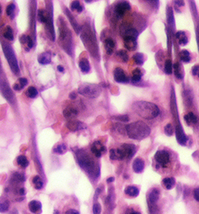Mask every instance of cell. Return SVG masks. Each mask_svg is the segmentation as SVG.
<instances>
[{
	"label": "cell",
	"instance_id": "cell-1",
	"mask_svg": "<svg viewBox=\"0 0 199 214\" xmlns=\"http://www.w3.org/2000/svg\"><path fill=\"white\" fill-rule=\"evenodd\" d=\"M132 110L139 116L146 120L153 119L159 113V109L156 104L145 101L134 102L132 105Z\"/></svg>",
	"mask_w": 199,
	"mask_h": 214
},
{
	"label": "cell",
	"instance_id": "cell-2",
	"mask_svg": "<svg viewBox=\"0 0 199 214\" xmlns=\"http://www.w3.org/2000/svg\"><path fill=\"white\" fill-rule=\"evenodd\" d=\"M77 161L82 169L84 170L91 177H97L100 174V168L96 161L85 151L80 150L76 153Z\"/></svg>",
	"mask_w": 199,
	"mask_h": 214
},
{
	"label": "cell",
	"instance_id": "cell-3",
	"mask_svg": "<svg viewBox=\"0 0 199 214\" xmlns=\"http://www.w3.org/2000/svg\"><path fill=\"white\" fill-rule=\"evenodd\" d=\"M125 130L128 136L135 140L141 141L150 134L149 127L142 121H136L128 124Z\"/></svg>",
	"mask_w": 199,
	"mask_h": 214
},
{
	"label": "cell",
	"instance_id": "cell-4",
	"mask_svg": "<svg viewBox=\"0 0 199 214\" xmlns=\"http://www.w3.org/2000/svg\"><path fill=\"white\" fill-rule=\"evenodd\" d=\"M59 40L62 45V48L67 53H71V42H72V36H71L70 31L68 29L66 24L62 22L59 28Z\"/></svg>",
	"mask_w": 199,
	"mask_h": 214
},
{
	"label": "cell",
	"instance_id": "cell-5",
	"mask_svg": "<svg viewBox=\"0 0 199 214\" xmlns=\"http://www.w3.org/2000/svg\"><path fill=\"white\" fill-rule=\"evenodd\" d=\"M53 214H80L79 205L76 200H66L62 206L54 209Z\"/></svg>",
	"mask_w": 199,
	"mask_h": 214
},
{
	"label": "cell",
	"instance_id": "cell-6",
	"mask_svg": "<svg viewBox=\"0 0 199 214\" xmlns=\"http://www.w3.org/2000/svg\"><path fill=\"white\" fill-rule=\"evenodd\" d=\"M78 92L89 98H97L101 94V89L98 84L83 83L79 87Z\"/></svg>",
	"mask_w": 199,
	"mask_h": 214
},
{
	"label": "cell",
	"instance_id": "cell-7",
	"mask_svg": "<svg viewBox=\"0 0 199 214\" xmlns=\"http://www.w3.org/2000/svg\"><path fill=\"white\" fill-rule=\"evenodd\" d=\"M82 39H83V44L86 45V47L91 52V53L98 52V48H97V43L96 42V38L93 33L89 30V27L85 28L84 31L82 34Z\"/></svg>",
	"mask_w": 199,
	"mask_h": 214
},
{
	"label": "cell",
	"instance_id": "cell-8",
	"mask_svg": "<svg viewBox=\"0 0 199 214\" xmlns=\"http://www.w3.org/2000/svg\"><path fill=\"white\" fill-rule=\"evenodd\" d=\"M2 49H3L7 61H8V63L10 64V68H11L13 74H19V66H18L17 60H16L14 51H13V49L12 48V47L10 46V45L5 44L4 45H2Z\"/></svg>",
	"mask_w": 199,
	"mask_h": 214
},
{
	"label": "cell",
	"instance_id": "cell-9",
	"mask_svg": "<svg viewBox=\"0 0 199 214\" xmlns=\"http://www.w3.org/2000/svg\"><path fill=\"white\" fill-rule=\"evenodd\" d=\"M117 160L131 159L136 153V147L132 144H123L116 149Z\"/></svg>",
	"mask_w": 199,
	"mask_h": 214
},
{
	"label": "cell",
	"instance_id": "cell-10",
	"mask_svg": "<svg viewBox=\"0 0 199 214\" xmlns=\"http://www.w3.org/2000/svg\"><path fill=\"white\" fill-rule=\"evenodd\" d=\"M155 159L162 167H167L170 163V155L167 151L159 150L155 154Z\"/></svg>",
	"mask_w": 199,
	"mask_h": 214
},
{
	"label": "cell",
	"instance_id": "cell-11",
	"mask_svg": "<svg viewBox=\"0 0 199 214\" xmlns=\"http://www.w3.org/2000/svg\"><path fill=\"white\" fill-rule=\"evenodd\" d=\"M91 153L94 155L97 158H101L102 154L106 153L107 149H106L105 146L99 141H96L93 142V144L91 146Z\"/></svg>",
	"mask_w": 199,
	"mask_h": 214
},
{
	"label": "cell",
	"instance_id": "cell-12",
	"mask_svg": "<svg viewBox=\"0 0 199 214\" xmlns=\"http://www.w3.org/2000/svg\"><path fill=\"white\" fill-rule=\"evenodd\" d=\"M114 78L115 81L118 83H128L129 81L128 77L125 74L124 70L120 67L115 68L114 71Z\"/></svg>",
	"mask_w": 199,
	"mask_h": 214
},
{
	"label": "cell",
	"instance_id": "cell-13",
	"mask_svg": "<svg viewBox=\"0 0 199 214\" xmlns=\"http://www.w3.org/2000/svg\"><path fill=\"white\" fill-rule=\"evenodd\" d=\"M131 6L128 2H121L115 7V14L118 17H122L124 13L130 10Z\"/></svg>",
	"mask_w": 199,
	"mask_h": 214
},
{
	"label": "cell",
	"instance_id": "cell-14",
	"mask_svg": "<svg viewBox=\"0 0 199 214\" xmlns=\"http://www.w3.org/2000/svg\"><path fill=\"white\" fill-rule=\"evenodd\" d=\"M175 134L178 143L180 144V145H184L186 144L187 141H188V138L185 135L183 129L181 127V125H180V124L177 125V127H175Z\"/></svg>",
	"mask_w": 199,
	"mask_h": 214
},
{
	"label": "cell",
	"instance_id": "cell-15",
	"mask_svg": "<svg viewBox=\"0 0 199 214\" xmlns=\"http://www.w3.org/2000/svg\"><path fill=\"white\" fill-rule=\"evenodd\" d=\"M28 208L30 212L34 214H41L42 212V204L37 200H32L29 203Z\"/></svg>",
	"mask_w": 199,
	"mask_h": 214
},
{
	"label": "cell",
	"instance_id": "cell-16",
	"mask_svg": "<svg viewBox=\"0 0 199 214\" xmlns=\"http://www.w3.org/2000/svg\"><path fill=\"white\" fill-rule=\"evenodd\" d=\"M66 125L71 131H76V130H82V129H85L86 127V124L79 121H68Z\"/></svg>",
	"mask_w": 199,
	"mask_h": 214
},
{
	"label": "cell",
	"instance_id": "cell-17",
	"mask_svg": "<svg viewBox=\"0 0 199 214\" xmlns=\"http://www.w3.org/2000/svg\"><path fill=\"white\" fill-rule=\"evenodd\" d=\"M124 45L129 51H134L137 48V42L136 39L131 37L124 38Z\"/></svg>",
	"mask_w": 199,
	"mask_h": 214
},
{
	"label": "cell",
	"instance_id": "cell-18",
	"mask_svg": "<svg viewBox=\"0 0 199 214\" xmlns=\"http://www.w3.org/2000/svg\"><path fill=\"white\" fill-rule=\"evenodd\" d=\"M19 42L24 45L26 51H29L33 47V45H34L33 40L31 39V38L30 36L25 35V34H23V35H21L19 37Z\"/></svg>",
	"mask_w": 199,
	"mask_h": 214
},
{
	"label": "cell",
	"instance_id": "cell-19",
	"mask_svg": "<svg viewBox=\"0 0 199 214\" xmlns=\"http://www.w3.org/2000/svg\"><path fill=\"white\" fill-rule=\"evenodd\" d=\"M65 14H66V16H68L69 20H70L71 24H72V26L73 27V29L75 30L76 33V34H79V33L80 32V31H81V28H80V24L76 22V20L75 18L72 16V15H71L70 12H69L66 8H65Z\"/></svg>",
	"mask_w": 199,
	"mask_h": 214
},
{
	"label": "cell",
	"instance_id": "cell-20",
	"mask_svg": "<svg viewBox=\"0 0 199 214\" xmlns=\"http://www.w3.org/2000/svg\"><path fill=\"white\" fill-rule=\"evenodd\" d=\"M144 166H145V163L144 161L140 158H137L134 160L133 162V164H132V168H133V171L136 173H141L142 172L144 169Z\"/></svg>",
	"mask_w": 199,
	"mask_h": 214
},
{
	"label": "cell",
	"instance_id": "cell-21",
	"mask_svg": "<svg viewBox=\"0 0 199 214\" xmlns=\"http://www.w3.org/2000/svg\"><path fill=\"white\" fill-rule=\"evenodd\" d=\"M51 56L50 52H43L41 54H40L38 56V57H37L38 63L42 65L48 64V63H51Z\"/></svg>",
	"mask_w": 199,
	"mask_h": 214
},
{
	"label": "cell",
	"instance_id": "cell-22",
	"mask_svg": "<svg viewBox=\"0 0 199 214\" xmlns=\"http://www.w3.org/2000/svg\"><path fill=\"white\" fill-rule=\"evenodd\" d=\"M104 46L108 55H111L114 52V49L115 47V43L112 39H107L104 41Z\"/></svg>",
	"mask_w": 199,
	"mask_h": 214
},
{
	"label": "cell",
	"instance_id": "cell-23",
	"mask_svg": "<svg viewBox=\"0 0 199 214\" xmlns=\"http://www.w3.org/2000/svg\"><path fill=\"white\" fill-rule=\"evenodd\" d=\"M167 23L170 27L174 29V26H175V20H174V12L171 7H168L167 10Z\"/></svg>",
	"mask_w": 199,
	"mask_h": 214
},
{
	"label": "cell",
	"instance_id": "cell-24",
	"mask_svg": "<svg viewBox=\"0 0 199 214\" xmlns=\"http://www.w3.org/2000/svg\"><path fill=\"white\" fill-rule=\"evenodd\" d=\"M79 112L76 109L72 107H68L65 108L63 111V115L66 118H74L78 115Z\"/></svg>",
	"mask_w": 199,
	"mask_h": 214
},
{
	"label": "cell",
	"instance_id": "cell-25",
	"mask_svg": "<svg viewBox=\"0 0 199 214\" xmlns=\"http://www.w3.org/2000/svg\"><path fill=\"white\" fill-rule=\"evenodd\" d=\"M124 193L129 197H136L139 193V190L135 186H128L124 190Z\"/></svg>",
	"mask_w": 199,
	"mask_h": 214
},
{
	"label": "cell",
	"instance_id": "cell-26",
	"mask_svg": "<svg viewBox=\"0 0 199 214\" xmlns=\"http://www.w3.org/2000/svg\"><path fill=\"white\" fill-rule=\"evenodd\" d=\"M185 122L188 124V125H193L197 123V117L193 113L190 112L189 113L186 114L184 117Z\"/></svg>",
	"mask_w": 199,
	"mask_h": 214
},
{
	"label": "cell",
	"instance_id": "cell-27",
	"mask_svg": "<svg viewBox=\"0 0 199 214\" xmlns=\"http://www.w3.org/2000/svg\"><path fill=\"white\" fill-rule=\"evenodd\" d=\"M27 79L24 78V77H20V78L18 79L17 82L15 83L14 85H13V89L15 91H19L22 89H24L26 85L27 84Z\"/></svg>",
	"mask_w": 199,
	"mask_h": 214
},
{
	"label": "cell",
	"instance_id": "cell-28",
	"mask_svg": "<svg viewBox=\"0 0 199 214\" xmlns=\"http://www.w3.org/2000/svg\"><path fill=\"white\" fill-rule=\"evenodd\" d=\"M10 209V202L5 197L0 198V212H6Z\"/></svg>",
	"mask_w": 199,
	"mask_h": 214
},
{
	"label": "cell",
	"instance_id": "cell-29",
	"mask_svg": "<svg viewBox=\"0 0 199 214\" xmlns=\"http://www.w3.org/2000/svg\"><path fill=\"white\" fill-rule=\"evenodd\" d=\"M176 38L178 40L179 44L180 45H185L188 43V37H187L184 31H177V34H176Z\"/></svg>",
	"mask_w": 199,
	"mask_h": 214
},
{
	"label": "cell",
	"instance_id": "cell-30",
	"mask_svg": "<svg viewBox=\"0 0 199 214\" xmlns=\"http://www.w3.org/2000/svg\"><path fill=\"white\" fill-rule=\"evenodd\" d=\"M32 182H33V184H34V188H35L36 189H37V190H40V189H43L44 185H45L44 180H42V178L40 176H35V177H33Z\"/></svg>",
	"mask_w": 199,
	"mask_h": 214
},
{
	"label": "cell",
	"instance_id": "cell-31",
	"mask_svg": "<svg viewBox=\"0 0 199 214\" xmlns=\"http://www.w3.org/2000/svg\"><path fill=\"white\" fill-rule=\"evenodd\" d=\"M79 66H80V68L81 69V71H83V73L89 72V70H90L89 63L86 58L81 59V60H80V63H79Z\"/></svg>",
	"mask_w": 199,
	"mask_h": 214
},
{
	"label": "cell",
	"instance_id": "cell-32",
	"mask_svg": "<svg viewBox=\"0 0 199 214\" xmlns=\"http://www.w3.org/2000/svg\"><path fill=\"white\" fill-rule=\"evenodd\" d=\"M50 14V11H48V10H38L37 12V19L38 20L40 21L41 23H43L45 24L46 22L47 19H48V16Z\"/></svg>",
	"mask_w": 199,
	"mask_h": 214
},
{
	"label": "cell",
	"instance_id": "cell-33",
	"mask_svg": "<svg viewBox=\"0 0 199 214\" xmlns=\"http://www.w3.org/2000/svg\"><path fill=\"white\" fill-rule=\"evenodd\" d=\"M66 151H67V146L64 143L58 144V145H55L54 148H53V153H55V154L62 155L64 154V153H66Z\"/></svg>",
	"mask_w": 199,
	"mask_h": 214
},
{
	"label": "cell",
	"instance_id": "cell-34",
	"mask_svg": "<svg viewBox=\"0 0 199 214\" xmlns=\"http://www.w3.org/2000/svg\"><path fill=\"white\" fill-rule=\"evenodd\" d=\"M162 184L167 189H172L175 185V180L173 177H166L162 180Z\"/></svg>",
	"mask_w": 199,
	"mask_h": 214
},
{
	"label": "cell",
	"instance_id": "cell-35",
	"mask_svg": "<svg viewBox=\"0 0 199 214\" xmlns=\"http://www.w3.org/2000/svg\"><path fill=\"white\" fill-rule=\"evenodd\" d=\"M123 35H124V38H126V37H131V38H135V39H136V38L138 37V35H139V32L137 31V30H136L135 28H127V29H125V31L123 32Z\"/></svg>",
	"mask_w": 199,
	"mask_h": 214
},
{
	"label": "cell",
	"instance_id": "cell-36",
	"mask_svg": "<svg viewBox=\"0 0 199 214\" xmlns=\"http://www.w3.org/2000/svg\"><path fill=\"white\" fill-rule=\"evenodd\" d=\"M16 162H17V164L22 168L27 167L29 165L28 159H27V158L25 156H24V155H21V156H18L17 159H16Z\"/></svg>",
	"mask_w": 199,
	"mask_h": 214
},
{
	"label": "cell",
	"instance_id": "cell-37",
	"mask_svg": "<svg viewBox=\"0 0 199 214\" xmlns=\"http://www.w3.org/2000/svg\"><path fill=\"white\" fill-rule=\"evenodd\" d=\"M116 57L119 59L121 61L126 63V62L128 61V55L127 52L124 51V50L121 49L119 51H118L116 52Z\"/></svg>",
	"mask_w": 199,
	"mask_h": 214
},
{
	"label": "cell",
	"instance_id": "cell-38",
	"mask_svg": "<svg viewBox=\"0 0 199 214\" xmlns=\"http://www.w3.org/2000/svg\"><path fill=\"white\" fill-rule=\"evenodd\" d=\"M142 76V71L139 68H136L132 71V80L135 82H138L141 80V77Z\"/></svg>",
	"mask_w": 199,
	"mask_h": 214
},
{
	"label": "cell",
	"instance_id": "cell-39",
	"mask_svg": "<svg viewBox=\"0 0 199 214\" xmlns=\"http://www.w3.org/2000/svg\"><path fill=\"white\" fill-rule=\"evenodd\" d=\"M3 36L5 39H8L10 41H13L14 39V36H13V31L12 30L11 27L10 26H7L6 27L5 30H4L3 32Z\"/></svg>",
	"mask_w": 199,
	"mask_h": 214
},
{
	"label": "cell",
	"instance_id": "cell-40",
	"mask_svg": "<svg viewBox=\"0 0 199 214\" xmlns=\"http://www.w3.org/2000/svg\"><path fill=\"white\" fill-rule=\"evenodd\" d=\"M37 94H38L37 90L36 89V88L33 87V86L29 87L28 89H27V91H26V95H27V97H29V98H36Z\"/></svg>",
	"mask_w": 199,
	"mask_h": 214
},
{
	"label": "cell",
	"instance_id": "cell-41",
	"mask_svg": "<svg viewBox=\"0 0 199 214\" xmlns=\"http://www.w3.org/2000/svg\"><path fill=\"white\" fill-rule=\"evenodd\" d=\"M158 198H159V192L156 189H153L149 194V201L151 204H154L157 202Z\"/></svg>",
	"mask_w": 199,
	"mask_h": 214
},
{
	"label": "cell",
	"instance_id": "cell-42",
	"mask_svg": "<svg viewBox=\"0 0 199 214\" xmlns=\"http://www.w3.org/2000/svg\"><path fill=\"white\" fill-rule=\"evenodd\" d=\"M132 59H133L134 62L137 65H142L144 63V60H144L143 54H142V53H139V52L136 53V54L133 56Z\"/></svg>",
	"mask_w": 199,
	"mask_h": 214
},
{
	"label": "cell",
	"instance_id": "cell-43",
	"mask_svg": "<svg viewBox=\"0 0 199 214\" xmlns=\"http://www.w3.org/2000/svg\"><path fill=\"white\" fill-rule=\"evenodd\" d=\"M180 60L184 63H188L191 60V56H190V52L188 50H182L180 52Z\"/></svg>",
	"mask_w": 199,
	"mask_h": 214
},
{
	"label": "cell",
	"instance_id": "cell-44",
	"mask_svg": "<svg viewBox=\"0 0 199 214\" xmlns=\"http://www.w3.org/2000/svg\"><path fill=\"white\" fill-rule=\"evenodd\" d=\"M15 10H16V6L14 3H10L6 8V13L11 19H13L15 16Z\"/></svg>",
	"mask_w": 199,
	"mask_h": 214
},
{
	"label": "cell",
	"instance_id": "cell-45",
	"mask_svg": "<svg viewBox=\"0 0 199 214\" xmlns=\"http://www.w3.org/2000/svg\"><path fill=\"white\" fill-rule=\"evenodd\" d=\"M70 8L72 11H73V10H76L78 13H81L83 10V7L80 5V2H79V1H73V2H71Z\"/></svg>",
	"mask_w": 199,
	"mask_h": 214
},
{
	"label": "cell",
	"instance_id": "cell-46",
	"mask_svg": "<svg viewBox=\"0 0 199 214\" xmlns=\"http://www.w3.org/2000/svg\"><path fill=\"white\" fill-rule=\"evenodd\" d=\"M174 74H175L176 77L179 79H181L183 77V74H182L181 71V66H180V63H176L174 65Z\"/></svg>",
	"mask_w": 199,
	"mask_h": 214
},
{
	"label": "cell",
	"instance_id": "cell-47",
	"mask_svg": "<svg viewBox=\"0 0 199 214\" xmlns=\"http://www.w3.org/2000/svg\"><path fill=\"white\" fill-rule=\"evenodd\" d=\"M164 71L166 74H171L173 73V63L171 60H167L165 62V66H164Z\"/></svg>",
	"mask_w": 199,
	"mask_h": 214
},
{
	"label": "cell",
	"instance_id": "cell-48",
	"mask_svg": "<svg viewBox=\"0 0 199 214\" xmlns=\"http://www.w3.org/2000/svg\"><path fill=\"white\" fill-rule=\"evenodd\" d=\"M164 131H165V134L167 136L173 135V134H174V129L172 124H167L165 128H164Z\"/></svg>",
	"mask_w": 199,
	"mask_h": 214
},
{
	"label": "cell",
	"instance_id": "cell-49",
	"mask_svg": "<svg viewBox=\"0 0 199 214\" xmlns=\"http://www.w3.org/2000/svg\"><path fill=\"white\" fill-rule=\"evenodd\" d=\"M93 214H101V206L99 203H95L93 206Z\"/></svg>",
	"mask_w": 199,
	"mask_h": 214
},
{
	"label": "cell",
	"instance_id": "cell-50",
	"mask_svg": "<svg viewBox=\"0 0 199 214\" xmlns=\"http://www.w3.org/2000/svg\"><path fill=\"white\" fill-rule=\"evenodd\" d=\"M114 119L117 120V121H122V122H127L129 121V118L127 115H122V116H114Z\"/></svg>",
	"mask_w": 199,
	"mask_h": 214
},
{
	"label": "cell",
	"instance_id": "cell-51",
	"mask_svg": "<svg viewBox=\"0 0 199 214\" xmlns=\"http://www.w3.org/2000/svg\"><path fill=\"white\" fill-rule=\"evenodd\" d=\"M192 74L194 76H197L199 77V65H195L192 68Z\"/></svg>",
	"mask_w": 199,
	"mask_h": 214
},
{
	"label": "cell",
	"instance_id": "cell-52",
	"mask_svg": "<svg viewBox=\"0 0 199 214\" xmlns=\"http://www.w3.org/2000/svg\"><path fill=\"white\" fill-rule=\"evenodd\" d=\"M194 198L199 202V189H195L194 190Z\"/></svg>",
	"mask_w": 199,
	"mask_h": 214
},
{
	"label": "cell",
	"instance_id": "cell-53",
	"mask_svg": "<svg viewBox=\"0 0 199 214\" xmlns=\"http://www.w3.org/2000/svg\"><path fill=\"white\" fill-rule=\"evenodd\" d=\"M196 39H197V48H198V51H199V24L197 25V28H196Z\"/></svg>",
	"mask_w": 199,
	"mask_h": 214
},
{
	"label": "cell",
	"instance_id": "cell-54",
	"mask_svg": "<svg viewBox=\"0 0 199 214\" xmlns=\"http://www.w3.org/2000/svg\"><path fill=\"white\" fill-rule=\"evenodd\" d=\"M76 93L74 92H71L70 94H69V98H71V99H75L76 98Z\"/></svg>",
	"mask_w": 199,
	"mask_h": 214
},
{
	"label": "cell",
	"instance_id": "cell-55",
	"mask_svg": "<svg viewBox=\"0 0 199 214\" xmlns=\"http://www.w3.org/2000/svg\"><path fill=\"white\" fill-rule=\"evenodd\" d=\"M174 2H175L176 5H178L179 7L184 5V1H175Z\"/></svg>",
	"mask_w": 199,
	"mask_h": 214
},
{
	"label": "cell",
	"instance_id": "cell-56",
	"mask_svg": "<svg viewBox=\"0 0 199 214\" xmlns=\"http://www.w3.org/2000/svg\"><path fill=\"white\" fill-rule=\"evenodd\" d=\"M57 69L59 72H64V67L61 66V65H59V66H57Z\"/></svg>",
	"mask_w": 199,
	"mask_h": 214
},
{
	"label": "cell",
	"instance_id": "cell-57",
	"mask_svg": "<svg viewBox=\"0 0 199 214\" xmlns=\"http://www.w3.org/2000/svg\"><path fill=\"white\" fill-rule=\"evenodd\" d=\"M114 180H115V178H114V177H109V178L107 180V183H111V182H113Z\"/></svg>",
	"mask_w": 199,
	"mask_h": 214
},
{
	"label": "cell",
	"instance_id": "cell-58",
	"mask_svg": "<svg viewBox=\"0 0 199 214\" xmlns=\"http://www.w3.org/2000/svg\"><path fill=\"white\" fill-rule=\"evenodd\" d=\"M130 214H141V213L139 212H136V211H132Z\"/></svg>",
	"mask_w": 199,
	"mask_h": 214
},
{
	"label": "cell",
	"instance_id": "cell-59",
	"mask_svg": "<svg viewBox=\"0 0 199 214\" xmlns=\"http://www.w3.org/2000/svg\"><path fill=\"white\" fill-rule=\"evenodd\" d=\"M0 13H1V7H0Z\"/></svg>",
	"mask_w": 199,
	"mask_h": 214
}]
</instances>
